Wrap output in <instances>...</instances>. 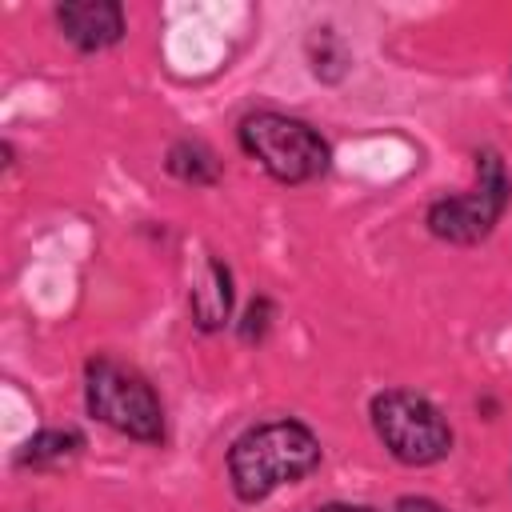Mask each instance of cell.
Returning <instances> with one entry per match:
<instances>
[{
	"label": "cell",
	"mask_w": 512,
	"mask_h": 512,
	"mask_svg": "<svg viewBox=\"0 0 512 512\" xmlns=\"http://www.w3.org/2000/svg\"><path fill=\"white\" fill-rule=\"evenodd\" d=\"M320 440L304 420H264L240 432L228 448V484L236 500L260 504L284 484H300L320 468Z\"/></svg>",
	"instance_id": "6da1fadb"
},
{
	"label": "cell",
	"mask_w": 512,
	"mask_h": 512,
	"mask_svg": "<svg viewBox=\"0 0 512 512\" xmlns=\"http://www.w3.org/2000/svg\"><path fill=\"white\" fill-rule=\"evenodd\" d=\"M84 408L92 420L108 424L128 440L140 444L164 440V404L152 380L132 364H120L112 356H92L84 364Z\"/></svg>",
	"instance_id": "7a4b0ae2"
},
{
	"label": "cell",
	"mask_w": 512,
	"mask_h": 512,
	"mask_svg": "<svg viewBox=\"0 0 512 512\" xmlns=\"http://www.w3.org/2000/svg\"><path fill=\"white\" fill-rule=\"evenodd\" d=\"M236 140L244 156L256 160L280 184H308L332 164L328 140L308 120L284 112H248L236 128Z\"/></svg>",
	"instance_id": "3957f363"
},
{
	"label": "cell",
	"mask_w": 512,
	"mask_h": 512,
	"mask_svg": "<svg viewBox=\"0 0 512 512\" xmlns=\"http://www.w3.org/2000/svg\"><path fill=\"white\" fill-rule=\"evenodd\" d=\"M368 420L384 452L408 468L440 464L452 452V424L448 416L412 388H384L368 404Z\"/></svg>",
	"instance_id": "277c9868"
},
{
	"label": "cell",
	"mask_w": 512,
	"mask_h": 512,
	"mask_svg": "<svg viewBox=\"0 0 512 512\" xmlns=\"http://www.w3.org/2000/svg\"><path fill=\"white\" fill-rule=\"evenodd\" d=\"M512 200V180L500 160V152L480 148L476 152V184L460 196H440L428 204L424 224L444 244H480L504 216Z\"/></svg>",
	"instance_id": "5b68a950"
},
{
	"label": "cell",
	"mask_w": 512,
	"mask_h": 512,
	"mask_svg": "<svg viewBox=\"0 0 512 512\" xmlns=\"http://www.w3.org/2000/svg\"><path fill=\"white\" fill-rule=\"evenodd\" d=\"M56 24L76 52H104L124 40V4L120 0H64L56 4Z\"/></svg>",
	"instance_id": "8992f818"
},
{
	"label": "cell",
	"mask_w": 512,
	"mask_h": 512,
	"mask_svg": "<svg viewBox=\"0 0 512 512\" xmlns=\"http://www.w3.org/2000/svg\"><path fill=\"white\" fill-rule=\"evenodd\" d=\"M188 304H192V324L200 332H216L228 324L232 316V272L224 260L208 256L200 276L192 280V292H188Z\"/></svg>",
	"instance_id": "52a82bcc"
},
{
	"label": "cell",
	"mask_w": 512,
	"mask_h": 512,
	"mask_svg": "<svg viewBox=\"0 0 512 512\" xmlns=\"http://www.w3.org/2000/svg\"><path fill=\"white\" fill-rule=\"evenodd\" d=\"M164 168H168V176H176V180H184V184H192V188H208V184L220 180V160H216V152H212L204 140H192V136H184V140H176V144L168 148Z\"/></svg>",
	"instance_id": "ba28073f"
},
{
	"label": "cell",
	"mask_w": 512,
	"mask_h": 512,
	"mask_svg": "<svg viewBox=\"0 0 512 512\" xmlns=\"http://www.w3.org/2000/svg\"><path fill=\"white\" fill-rule=\"evenodd\" d=\"M80 448H84V436L76 428H40L36 436H28L20 444L16 464L20 468H52V464L72 460Z\"/></svg>",
	"instance_id": "9c48e42d"
},
{
	"label": "cell",
	"mask_w": 512,
	"mask_h": 512,
	"mask_svg": "<svg viewBox=\"0 0 512 512\" xmlns=\"http://www.w3.org/2000/svg\"><path fill=\"white\" fill-rule=\"evenodd\" d=\"M272 316H276V312H272V300H268V296H256V300L248 304V312H244L240 336H244L248 344H252V340L260 344V340L268 336V328H272Z\"/></svg>",
	"instance_id": "30bf717a"
},
{
	"label": "cell",
	"mask_w": 512,
	"mask_h": 512,
	"mask_svg": "<svg viewBox=\"0 0 512 512\" xmlns=\"http://www.w3.org/2000/svg\"><path fill=\"white\" fill-rule=\"evenodd\" d=\"M392 512H448V508L436 504V500H428V496H400Z\"/></svg>",
	"instance_id": "8fae6325"
},
{
	"label": "cell",
	"mask_w": 512,
	"mask_h": 512,
	"mask_svg": "<svg viewBox=\"0 0 512 512\" xmlns=\"http://www.w3.org/2000/svg\"><path fill=\"white\" fill-rule=\"evenodd\" d=\"M316 512H376V508H368V504H324Z\"/></svg>",
	"instance_id": "7c38bea8"
}]
</instances>
